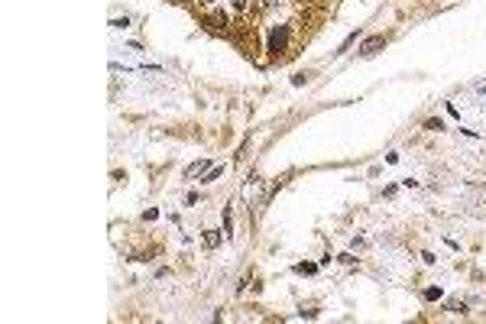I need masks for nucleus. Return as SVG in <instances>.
I'll list each match as a JSON object with an SVG mask.
<instances>
[{
	"instance_id": "f257e3e1",
	"label": "nucleus",
	"mask_w": 486,
	"mask_h": 324,
	"mask_svg": "<svg viewBox=\"0 0 486 324\" xmlns=\"http://www.w3.org/2000/svg\"><path fill=\"white\" fill-rule=\"evenodd\" d=\"M289 42V26H276V30L269 33V52H282Z\"/></svg>"
},
{
	"instance_id": "f03ea898",
	"label": "nucleus",
	"mask_w": 486,
	"mask_h": 324,
	"mask_svg": "<svg viewBox=\"0 0 486 324\" xmlns=\"http://www.w3.org/2000/svg\"><path fill=\"white\" fill-rule=\"evenodd\" d=\"M383 49H386V39L383 36H369V39H363V46H360V55L373 58L376 52H383Z\"/></svg>"
},
{
	"instance_id": "7ed1b4c3",
	"label": "nucleus",
	"mask_w": 486,
	"mask_h": 324,
	"mask_svg": "<svg viewBox=\"0 0 486 324\" xmlns=\"http://www.w3.org/2000/svg\"><path fill=\"white\" fill-rule=\"evenodd\" d=\"M211 169V162L208 159H198V162H191L188 169H185V179H194V175H205Z\"/></svg>"
},
{
	"instance_id": "20e7f679",
	"label": "nucleus",
	"mask_w": 486,
	"mask_h": 324,
	"mask_svg": "<svg viewBox=\"0 0 486 324\" xmlns=\"http://www.w3.org/2000/svg\"><path fill=\"white\" fill-rule=\"evenodd\" d=\"M201 237H205V243H208L211 250H217V247H220V240H224V237H220V230H205Z\"/></svg>"
},
{
	"instance_id": "39448f33",
	"label": "nucleus",
	"mask_w": 486,
	"mask_h": 324,
	"mask_svg": "<svg viewBox=\"0 0 486 324\" xmlns=\"http://www.w3.org/2000/svg\"><path fill=\"white\" fill-rule=\"evenodd\" d=\"M295 273H302V276H311V273H318V266H315V262H298V266H295Z\"/></svg>"
},
{
	"instance_id": "423d86ee",
	"label": "nucleus",
	"mask_w": 486,
	"mask_h": 324,
	"mask_svg": "<svg viewBox=\"0 0 486 324\" xmlns=\"http://www.w3.org/2000/svg\"><path fill=\"white\" fill-rule=\"evenodd\" d=\"M220 172H224V165H211V169L205 172V179H201V182H214V179H217Z\"/></svg>"
},
{
	"instance_id": "0eeeda50",
	"label": "nucleus",
	"mask_w": 486,
	"mask_h": 324,
	"mask_svg": "<svg viewBox=\"0 0 486 324\" xmlns=\"http://www.w3.org/2000/svg\"><path fill=\"white\" fill-rule=\"evenodd\" d=\"M224 233L227 237H234V221H231V208L224 211Z\"/></svg>"
},
{
	"instance_id": "6e6552de",
	"label": "nucleus",
	"mask_w": 486,
	"mask_h": 324,
	"mask_svg": "<svg viewBox=\"0 0 486 324\" xmlns=\"http://www.w3.org/2000/svg\"><path fill=\"white\" fill-rule=\"evenodd\" d=\"M441 295H444V292H441V288H438V285H435V288H425V299H428V302H438V299H441Z\"/></svg>"
},
{
	"instance_id": "1a4fd4ad",
	"label": "nucleus",
	"mask_w": 486,
	"mask_h": 324,
	"mask_svg": "<svg viewBox=\"0 0 486 324\" xmlns=\"http://www.w3.org/2000/svg\"><path fill=\"white\" fill-rule=\"evenodd\" d=\"M447 311H454V314H464V311H467V305H464V302H447Z\"/></svg>"
},
{
	"instance_id": "9d476101",
	"label": "nucleus",
	"mask_w": 486,
	"mask_h": 324,
	"mask_svg": "<svg viewBox=\"0 0 486 324\" xmlns=\"http://www.w3.org/2000/svg\"><path fill=\"white\" fill-rule=\"evenodd\" d=\"M428 130H444V120H438V117L428 120Z\"/></svg>"
},
{
	"instance_id": "9b49d317",
	"label": "nucleus",
	"mask_w": 486,
	"mask_h": 324,
	"mask_svg": "<svg viewBox=\"0 0 486 324\" xmlns=\"http://www.w3.org/2000/svg\"><path fill=\"white\" fill-rule=\"evenodd\" d=\"M337 259H340V262H347V266H350V262H357V259H353V253H340Z\"/></svg>"
},
{
	"instance_id": "f8f14e48",
	"label": "nucleus",
	"mask_w": 486,
	"mask_h": 324,
	"mask_svg": "<svg viewBox=\"0 0 486 324\" xmlns=\"http://www.w3.org/2000/svg\"><path fill=\"white\" fill-rule=\"evenodd\" d=\"M263 4H266V7H276V4H282V0H263Z\"/></svg>"
}]
</instances>
